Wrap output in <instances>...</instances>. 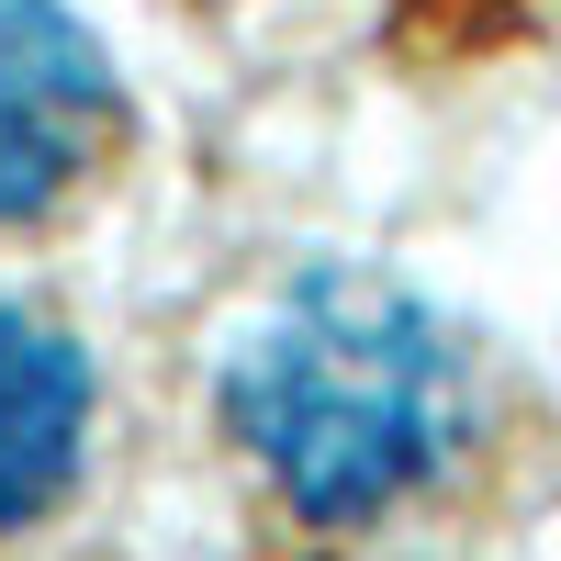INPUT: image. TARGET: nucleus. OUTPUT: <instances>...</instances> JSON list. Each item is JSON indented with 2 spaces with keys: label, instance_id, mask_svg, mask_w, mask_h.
I'll list each match as a JSON object with an SVG mask.
<instances>
[{
  "label": "nucleus",
  "instance_id": "7ed1b4c3",
  "mask_svg": "<svg viewBox=\"0 0 561 561\" xmlns=\"http://www.w3.org/2000/svg\"><path fill=\"white\" fill-rule=\"evenodd\" d=\"M90 449V348L34 304H0V539L57 517Z\"/></svg>",
  "mask_w": 561,
  "mask_h": 561
},
{
  "label": "nucleus",
  "instance_id": "f257e3e1",
  "mask_svg": "<svg viewBox=\"0 0 561 561\" xmlns=\"http://www.w3.org/2000/svg\"><path fill=\"white\" fill-rule=\"evenodd\" d=\"M248 517L304 561L438 528L505 449V382L472 325L382 270H304L214 382Z\"/></svg>",
  "mask_w": 561,
  "mask_h": 561
},
{
  "label": "nucleus",
  "instance_id": "20e7f679",
  "mask_svg": "<svg viewBox=\"0 0 561 561\" xmlns=\"http://www.w3.org/2000/svg\"><path fill=\"white\" fill-rule=\"evenodd\" d=\"M393 12V45L427 68H460V57H494V45H517L550 0H382Z\"/></svg>",
  "mask_w": 561,
  "mask_h": 561
},
{
  "label": "nucleus",
  "instance_id": "f03ea898",
  "mask_svg": "<svg viewBox=\"0 0 561 561\" xmlns=\"http://www.w3.org/2000/svg\"><path fill=\"white\" fill-rule=\"evenodd\" d=\"M135 147V102L68 0H0V237L68 214Z\"/></svg>",
  "mask_w": 561,
  "mask_h": 561
}]
</instances>
